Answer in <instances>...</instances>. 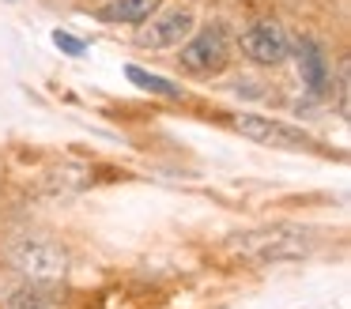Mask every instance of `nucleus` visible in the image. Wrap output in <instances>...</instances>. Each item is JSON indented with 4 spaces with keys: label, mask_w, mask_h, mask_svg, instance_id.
<instances>
[{
    "label": "nucleus",
    "mask_w": 351,
    "mask_h": 309,
    "mask_svg": "<svg viewBox=\"0 0 351 309\" xmlns=\"http://www.w3.org/2000/svg\"><path fill=\"white\" fill-rule=\"evenodd\" d=\"M193 30H197V12L193 8H170V12H159L155 19L144 23L140 45H147L155 53H167V49H178Z\"/></svg>",
    "instance_id": "6"
},
{
    "label": "nucleus",
    "mask_w": 351,
    "mask_h": 309,
    "mask_svg": "<svg viewBox=\"0 0 351 309\" xmlns=\"http://www.w3.org/2000/svg\"><path fill=\"white\" fill-rule=\"evenodd\" d=\"M125 75H129L140 90H152V95H159V98H174V102H182V98H185L182 83L162 79L159 72H147V68H140V64H125Z\"/></svg>",
    "instance_id": "9"
},
{
    "label": "nucleus",
    "mask_w": 351,
    "mask_h": 309,
    "mask_svg": "<svg viewBox=\"0 0 351 309\" xmlns=\"http://www.w3.org/2000/svg\"><path fill=\"white\" fill-rule=\"evenodd\" d=\"M53 42L61 45L69 57H80V53H84V42H80V38H72V34H64V30H53Z\"/></svg>",
    "instance_id": "11"
},
{
    "label": "nucleus",
    "mask_w": 351,
    "mask_h": 309,
    "mask_svg": "<svg viewBox=\"0 0 351 309\" xmlns=\"http://www.w3.org/2000/svg\"><path fill=\"white\" fill-rule=\"evenodd\" d=\"M162 4L167 0H106L102 8H95V19L106 27H144L162 12Z\"/></svg>",
    "instance_id": "8"
},
{
    "label": "nucleus",
    "mask_w": 351,
    "mask_h": 309,
    "mask_svg": "<svg viewBox=\"0 0 351 309\" xmlns=\"http://www.w3.org/2000/svg\"><path fill=\"white\" fill-rule=\"evenodd\" d=\"M234 49H242V57L257 68H280L291 57V38L276 19H253L238 34Z\"/></svg>",
    "instance_id": "5"
},
{
    "label": "nucleus",
    "mask_w": 351,
    "mask_h": 309,
    "mask_svg": "<svg viewBox=\"0 0 351 309\" xmlns=\"http://www.w3.org/2000/svg\"><path fill=\"white\" fill-rule=\"evenodd\" d=\"M4 309H57V298L42 283H23L4 298Z\"/></svg>",
    "instance_id": "10"
},
{
    "label": "nucleus",
    "mask_w": 351,
    "mask_h": 309,
    "mask_svg": "<svg viewBox=\"0 0 351 309\" xmlns=\"http://www.w3.org/2000/svg\"><path fill=\"white\" fill-rule=\"evenodd\" d=\"M219 125L230 128L234 136H242V140L261 143V147H276V151H313V155L321 151V143L313 140L306 128L287 125V121H280V117H265V113L230 110V113H223V117H219Z\"/></svg>",
    "instance_id": "3"
},
{
    "label": "nucleus",
    "mask_w": 351,
    "mask_h": 309,
    "mask_svg": "<svg viewBox=\"0 0 351 309\" xmlns=\"http://www.w3.org/2000/svg\"><path fill=\"white\" fill-rule=\"evenodd\" d=\"M230 57H234V38H230L227 23H208L182 42L178 68L197 75V79H212L230 68Z\"/></svg>",
    "instance_id": "4"
},
{
    "label": "nucleus",
    "mask_w": 351,
    "mask_h": 309,
    "mask_svg": "<svg viewBox=\"0 0 351 309\" xmlns=\"http://www.w3.org/2000/svg\"><path fill=\"white\" fill-rule=\"evenodd\" d=\"M4 264L16 275H23L27 283H42L53 286L69 275V249L61 241L46 238L34 230H19L4 241Z\"/></svg>",
    "instance_id": "2"
},
{
    "label": "nucleus",
    "mask_w": 351,
    "mask_h": 309,
    "mask_svg": "<svg viewBox=\"0 0 351 309\" xmlns=\"http://www.w3.org/2000/svg\"><path fill=\"white\" fill-rule=\"evenodd\" d=\"M291 57H298L302 87L310 90L313 98L332 95V60H328V49L317 38H298V42H291Z\"/></svg>",
    "instance_id": "7"
},
{
    "label": "nucleus",
    "mask_w": 351,
    "mask_h": 309,
    "mask_svg": "<svg viewBox=\"0 0 351 309\" xmlns=\"http://www.w3.org/2000/svg\"><path fill=\"white\" fill-rule=\"evenodd\" d=\"M223 253L245 268H268V264H295L317 253V234L298 223H268L245 226L223 241Z\"/></svg>",
    "instance_id": "1"
}]
</instances>
